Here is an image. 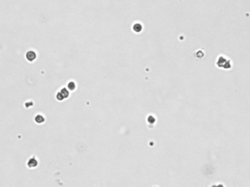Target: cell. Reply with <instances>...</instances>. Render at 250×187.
Returning a JSON list of instances; mask_svg holds the SVG:
<instances>
[{
	"label": "cell",
	"instance_id": "6da1fadb",
	"mask_svg": "<svg viewBox=\"0 0 250 187\" xmlns=\"http://www.w3.org/2000/svg\"><path fill=\"white\" fill-rule=\"evenodd\" d=\"M37 165H38V162L35 157L30 158L27 162V167L29 168H35Z\"/></svg>",
	"mask_w": 250,
	"mask_h": 187
},
{
	"label": "cell",
	"instance_id": "7a4b0ae2",
	"mask_svg": "<svg viewBox=\"0 0 250 187\" xmlns=\"http://www.w3.org/2000/svg\"><path fill=\"white\" fill-rule=\"evenodd\" d=\"M35 121L37 124H42L45 121V118L42 115H37L35 118Z\"/></svg>",
	"mask_w": 250,
	"mask_h": 187
},
{
	"label": "cell",
	"instance_id": "3957f363",
	"mask_svg": "<svg viewBox=\"0 0 250 187\" xmlns=\"http://www.w3.org/2000/svg\"><path fill=\"white\" fill-rule=\"evenodd\" d=\"M142 29H143V26L139 23H135V25L133 26V30L136 32H140L142 31Z\"/></svg>",
	"mask_w": 250,
	"mask_h": 187
},
{
	"label": "cell",
	"instance_id": "277c9868",
	"mask_svg": "<svg viewBox=\"0 0 250 187\" xmlns=\"http://www.w3.org/2000/svg\"><path fill=\"white\" fill-rule=\"evenodd\" d=\"M36 56H35V53L32 51H29L28 52V53L26 54V58L29 61H33L35 59Z\"/></svg>",
	"mask_w": 250,
	"mask_h": 187
},
{
	"label": "cell",
	"instance_id": "5b68a950",
	"mask_svg": "<svg viewBox=\"0 0 250 187\" xmlns=\"http://www.w3.org/2000/svg\"><path fill=\"white\" fill-rule=\"evenodd\" d=\"M60 93L62 94V95L64 98H67V97H68V96H69V92H68V91H67L66 88H64L61 90Z\"/></svg>",
	"mask_w": 250,
	"mask_h": 187
},
{
	"label": "cell",
	"instance_id": "8992f818",
	"mask_svg": "<svg viewBox=\"0 0 250 187\" xmlns=\"http://www.w3.org/2000/svg\"><path fill=\"white\" fill-rule=\"evenodd\" d=\"M67 86H68V88L70 89V90H74L75 88V84L72 81H71V82H70V83H68Z\"/></svg>",
	"mask_w": 250,
	"mask_h": 187
},
{
	"label": "cell",
	"instance_id": "52a82bcc",
	"mask_svg": "<svg viewBox=\"0 0 250 187\" xmlns=\"http://www.w3.org/2000/svg\"><path fill=\"white\" fill-rule=\"evenodd\" d=\"M56 98H57L59 100H62L63 99H64L63 96L62 95V94H61L60 92H59V93L57 94V95H56Z\"/></svg>",
	"mask_w": 250,
	"mask_h": 187
},
{
	"label": "cell",
	"instance_id": "ba28073f",
	"mask_svg": "<svg viewBox=\"0 0 250 187\" xmlns=\"http://www.w3.org/2000/svg\"><path fill=\"white\" fill-rule=\"evenodd\" d=\"M212 187H223L222 185H219V186H213Z\"/></svg>",
	"mask_w": 250,
	"mask_h": 187
}]
</instances>
